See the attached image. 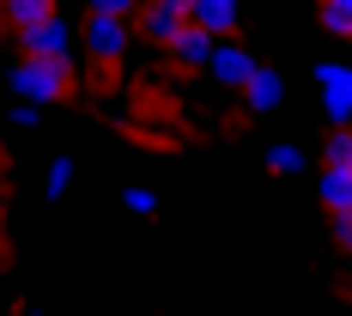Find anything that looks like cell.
Instances as JSON below:
<instances>
[{"label":"cell","instance_id":"cell-1","mask_svg":"<svg viewBox=\"0 0 352 316\" xmlns=\"http://www.w3.org/2000/svg\"><path fill=\"white\" fill-rule=\"evenodd\" d=\"M12 92L31 104L55 109L73 92V61H43V55H12Z\"/></svg>","mask_w":352,"mask_h":316},{"label":"cell","instance_id":"cell-2","mask_svg":"<svg viewBox=\"0 0 352 316\" xmlns=\"http://www.w3.org/2000/svg\"><path fill=\"white\" fill-rule=\"evenodd\" d=\"M316 79V104L334 128H352V61H316L310 67Z\"/></svg>","mask_w":352,"mask_h":316},{"label":"cell","instance_id":"cell-3","mask_svg":"<svg viewBox=\"0 0 352 316\" xmlns=\"http://www.w3.org/2000/svg\"><path fill=\"white\" fill-rule=\"evenodd\" d=\"M12 55H43V61H73V19L49 12L31 31H12Z\"/></svg>","mask_w":352,"mask_h":316},{"label":"cell","instance_id":"cell-4","mask_svg":"<svg viewBox=\"0 0 352 316\" xmlns=\"http://www.w3.org/2000/svg\"><path fill=\"white\" fill-rule=\"evenodd\" d=\"M188 25H195V0H146L140 6V36L152 49H170Z\"/></svg>","mask_w":352,"mask_h":316},{"label":"cell","instance_id":"cell-5","mask_svg":"<svg viewBox=\"0 0 352 316\" xmlns=\"http://www.w3.org/2000/svg\"><path fill=\"white\" fill-rule=\"evenodd\" d=\"M85 49L91 61H122L128 43H134V19H116V12H85Z\"/></svg>","mask_w":352,"mask_h":316},{"label":"cell","instance_id":"cell-6","mask_svg":"<svg viewBox=\"0 0 352 316\" xmlns=\"http://www.w3.org/2000/svg\"><path fill=\"white\" fill-rule=\"evenodd\" d=\"M255 67H261V55L249 49L243 36H225L219 55H212V67H207V79H212V85H225V92H243L249 79H255Z\"/></svg>","mask_w":352,"mask_h":316},{"label":"cell","instance_id":"cell-7","mask_svg":"<svg viewBox=\"0 0 352 316\" xmlns=\"http://www.w3.org/2000/svg\"><path fill=\"white\" fill-rule=\"evenodd\" d=\"M219 43H225V36H212L207 25H188V31L176 36L164 55H170L176 67H188V73H207V67H212V55H219Z\"/></svg>","mask_w":352,"mask_h":316},{"label":"cell","instance_id":"cell-8","mask_svg":"<svg viewBox=\"0 0 352 316\" xmlns=\"http://www.w3.org/2000/svg\"><path fill=\"white\" fill-rule=\"evenodd\" d=\"M237 98H243L249 116H274V109L285 104V79H280V67H267V61H261V67H255V79H249Z\"/></svg>","mask_w":352,"mask_h":316},{"label":"cell","instance_id":"cell-9","mask_svg":"<svg viewBox=\"0 0 352 316\" xmlns=\"http://www.w3.org/2000/svg\"><path fill=\"white\" fill-rule=\"evenodd\" d=\"M316 207L328 213V219L352 207V171H346V165H322V171H316Z\"/></svg>","mask_w":352,"mask_h":316},{"label":"cell","instance_id":"cell-10","mask_svg":"<svg viewBox=\"0 0 352 316\" xmlns=\"http://www.w3.org/2000/svg\"><path fill=\"white\" fill-rule=\"evenodd\" d=\"M195 25H207L212 36H237V25H243V0H195Z\"/></svg>","mask_w":352,"mask_h":316},{"label":"cell","instance_id":"cell-11","mask_svg":"<svg viewBox=\"0 0 352 316\" xmlns=\"http://www.w3.org/2000/svg\"><path fill=\"white\" fill-rule=\"evenodd\" d=\"M49 12H61V0H0V19H6L12 31H31Z\"/></svg>","mask_w":352,"mask_h":316},{"label":"cell","instance_id":"cell-12","mask_svg":"<svg viewBox=\"0 0 352 316\" xmlns=\"http://www.w3.org/2000/svg\"><path fill=\"white\" fill-rule=\"evenodd\" d=\"M316 25L334 43H352V0H316Z\"/></svg>","mask_w":352,"mask_h":316},{"label":"cell","instance_id":"cell-13","mask_svg":"<svg viewBox=\"0 0 352 316\" xmlns=\"http://www.w3.org/2000/svg\"><path fill=\"white\" fill-rule=\"evenodd\" d=\"M122 213H128V219H158V213H164V195H158L152 182H128V189H122Z\"/></svg>","mask_w":352,"mask_h":316},{"label":"cell","instance_id":"cell-14","mask_svg":"<svg viewBox=\"0 0 352 316\" xmlns=\"http://www.w3.org/2000/svg\"><path fill=\"white\" fill-rule=\"evenodd\" d=\"M261 165H267V176H298L310 158H304V146H298V140H274L267 152H261Z\"/></svg>","mask_w":352,"mask_h":316},{"label":"cell","instance_id":"cell-15","mask_svg":"<svg viewBox=\"0 0 352 316\" xmlns=\"http://www.w3.org/2000/svg\"><path fill=\"white\" fill-rule=\"evenodd\" d=\"M67 189H73V158H67V152H55V158H49V171H43V195H49V201H61Z\"/></svg>","mask_w":352,"mask_h":316},{"label":"cell","instance_id":"cell-16","mask_svg":"<svg viewBox=\"0 0 352 316\" xmlns=\"http://www.w3.org/2000/svg\"><path fill=\"white\" fill-rule=\"evenodd\" d=\"M322 165H346L352 171V128H334V134L322 140Z\"/></svg>","mask_w":352,"mask_h":316},{"label":"cell","instance_id":"cell-17","mask_svg":"<svg viewBox=\"0 0 352 316\" xmlns=\"http://www.w3.org/2000/svg\"><path fill=\"white\" fill-rule=\"evenodd\" d=\"M43 116H49V109L31 104V98H19V104H12V122H19V128H43Z\"/></svg>","mask_w":352,"mask_h":316},{"label":"cell","instance_id":"cell-18","mask_svg":"<svg viewBox=\"0 0 352 316\" xmlns=\"http://www.w3.org/2000/svg\"><path fill=\"white\" fill-rule=\"evenodd\" d=\"M328 238H334V249H346V255H352V207H346V213H334Z\"/></svg>","mask_w":352,"mask_h":316},{"label":"cell","instance_id":"cell-19","mask_svg":"<svg viewBox=\"0 0 352 316\" xmlns=\"http://www.w3.org/2000/svg\"><path fill=\"white\" fill-rule=\"evenodd\" d=\"M91 12H116V19H140V0H91Z\"/></svg>","mask_w":352,"mask_h":316},{"label":"cell","instance_id":"cell-20","mask_svg":"<svg viewBox=\"0 0 352 316\" xmlns=\"http://www.w3.org/2000/svg\"><path fill=\"white\" fill-rule=\"evenodd\" d=\"M12 316H43V310H19V304H12Z\"/></svg>","mask_w":352,"mask_h":316}]
</instances>
